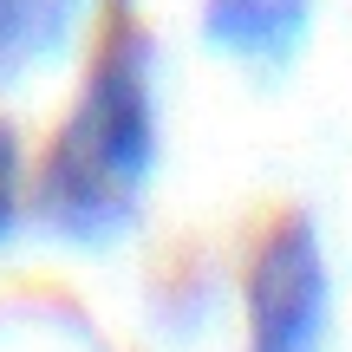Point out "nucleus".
I'll use <instances>...</instances> for the list:
<instances>
[{
	"label": "nucleus",
	"instance_id": "20e7f679",
	"mask_svg": "<svg viewBox=\"0 0 352 352\" xmlns=\"http://www.w3.org/2000/svg\"><path fill=\"white\" fill-rule=\"evenodd\" d=\"M13 196H20V151H13L7 124H0V235L13 228Z\"/></svg>",
	"mask_w": 352,
	"mask_h": 352
},
{
	"label": "nucleus",
	"instance_id": "7ed1b4c3",
	"mask_svg": "<svg viewBox=\"0 0 352 352\" xmlns=\"http://www.w3.org/2000/svg\"><path fill=\"white\" fill-rule=\"evenodd\" d=\"M215 39L241 52H274L307 26V0H209Z\"/></svg>",
	"mask_w": 352,
	"mask_h": 352
},
{
	"label": "nucleus",
	"instance_id": "f03ea898",
	"mask_svg": "<svg viewBox=\"0 0 352 352\" xmlns=\"http://www.w3.org/2000/svg\"><path fill=\"white\" fill-rule=\"evenodd\" d=\"M327 333V261L314 222H280L248 267V352H320Z\"/></svg>",
	"mask_w": 352,
	"mask_h": 352
},
{
	"label": "nucleus",
	"instance_id": "f257e3e1",
	"mask_svg": "<svg viewBox=\"0 0 352 352\" xmlns=\"http://www.w3.org/2000/svg\"><path fill=\"white\" fill-rule=\"evenodd\" d=\"M151 157H157L151 52L138 33H111L72 118L59 124L46 164H39V215L78 241L111 235L138 209Z\"/></svg>",
	"mask_w": 352,
	"mask_h": 352
}]
</instances>
